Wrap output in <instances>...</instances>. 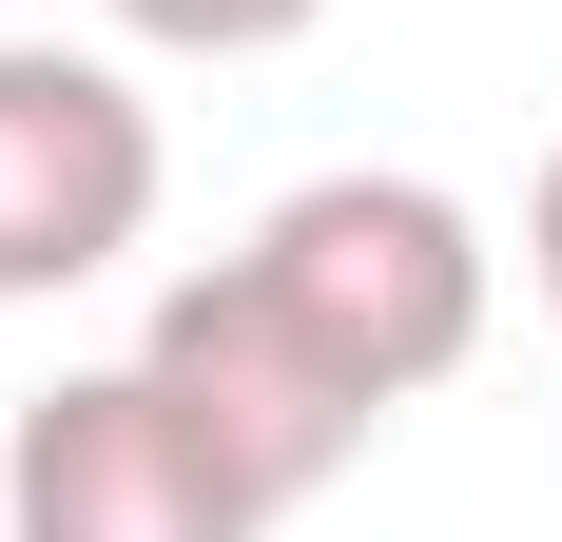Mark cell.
<instances>
[{
	"instance_id": "6da1fadb",
	"label": "cell",
	"mask_w": 562,
	"mask_h": 542,
	"mask_svg": "<svg viewBox=\"0 0 562 542\" xmlns=\"http://www.w3.org/2000/svg\"><path fill=\"white\" fill-rule=\"evenodd\" d=\"M233 271H252L369 407H427V387L485 349V214L427 194V174H311V194H272V214L233 233Z\"/></svg>"
},
{
	"instance_id": "7a4b0ae2",
	"label": "cell",
	"mask_w": 562,
	"mask_h": 542,
	"mask_svg": "<svg viewBox=\"0 0 562 542\" xmlns=\"http://www.w3.org/2000/svg\"><path fill=\"white\" fill-rule=\"evenodd\" d=\"M0 542H272V504L233 485L194 445V407L116 349V369H58L0 427Z\"/></svg>"
},
{
	"instance_id": "3957f363",
	"label": "cell",
	"mask_w": 562,
	"mask_h": 542,
	"mask_svg": "<svg viewBox=\"0 0 562 542\" xmlns=\"http://www.w3.org/2000/svg\"><path fill=\"white\" fill-rule=\"evenodd\" d=\"M136 369H156L175 407H194V445H214L233 485L272 504V523H291V504H330L349 465H369V427H389V407H369V387H349L330 349H311V329H291L272 291L233 271V252L156 291V329H136Z\"/></svg>"
},
{
	"instance_id": "277c9868",
	"label": "cell",
	"mask_w": 562,
	"mask_h": 542,
	"mask_svg": "<svg viewBox=\"0 0 562 542\" xmlns=\"http://www.w3.org/2000/svg\"><path fill=\"white\" fill-rule=\"evenodd\" d=\"M156 233V98L78 39H0V310L98 291Z\"/></svg>"
},
{
	"instance_id": "5b68a950",
	"label": "cell",
	"mask_w": 562,
	"mask_h": 542,
	"mask_svg": "<svg viewBox=\"0 0 562 542\" xmlns=\"http://www.w3.org/2000/svg\"><path fill=\"white\" fill-rule=\"evenodd\" d=\"M116 39H156V58H272V39H311L330 0H98Z\"/></svg>"
},
{
	"instance_id": "8992f818",
	"label": "cell",
	"mask_w": 562,
	"mask_h": 542,
	"mask_svg": "<svg viewBox=\"0 0 562 542\" xmlns=\"http://www.w3.org/2000/svg\"><path fill=\"white\" fill-rule=\"evenodd\" d=\"M524 291H543V310H562V156L524 174Z\"/></svg>"
}]
</instances>
